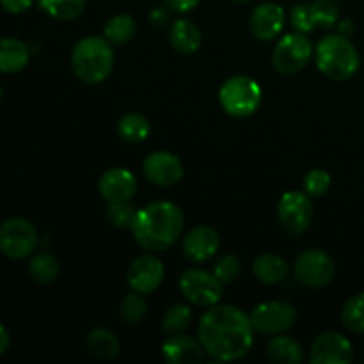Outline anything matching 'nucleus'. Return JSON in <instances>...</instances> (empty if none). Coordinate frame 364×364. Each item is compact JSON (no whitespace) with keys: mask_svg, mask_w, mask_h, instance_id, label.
<instances>
[{"mask_svg":"<svg viewBox=\"0 0 364 364\" xmlns=\"http://www.w3.org/2000/svg\"><path fill=\"white\" fill-rule=\"evenodd\" d=\"M169 41L176 52L183 53V55H192L201 46V31L198 25L187 18H180L174 21L169 28Z\"/></svg>","mask_w":364,"mask_h":364,"instance_id":"obj_19","label":"nucleus"},{"mask_svg":"<svg viewBox=\"0 0 364 364\" xmlns=\"http://www.w3.org/2000/svg\"><path fill=\"white\" fill-rule=\"evenodd\" d=\"M201 341L183 333H174L162 345V358L171 364H199L205 361Z\"/></svg>","mask_w":364,"mask_h":364,"instance_id":"obj_18","label":"nucleus"},{"mask_svg":"<svg viewBox=\"0 0 364 364\" xmlns=\"http://www.w3.org/2000/svg\"><path fill=\"white\" fill-rule=\"evenodd\" d=\"M117 132H119L123 141L132 142V144H139V142H144L149 137V134H151V123L142 114L130 112L121 117L119 123H117Z\"/></svg>","mask_w":364,"mask_h":364,"instance_id":"obj_24","label":"nucleus"},{"mask_svg":"<svg viewBox=\"0 0 364 364\" xmlns=\"http://www.w3.org/2000/svg\"><path fill=\"white\" fill-rule=\"evenodd\" d=\"M252 329L259 334H269V336H277L291 327L297 322V309L294 304L283 301H269L256 306L251 313Z\"/></svg>","mask_w":364,"mask_h":364,"instance_id":"obj_9","label":"nucleus"},{"mask_svg":"<svg viewBox=\"0 0 364 364\" xmlns=\"http://www.w3.org/2000/svg\"><path fill=\"white\" fill-rule=\"evenodd\" d=\"M354 358L352 343L336 331H326L313 340L309 363L313 364H348Z\"/></svg>","mask_w":364,"mask_h":364,"instance_id":"obj_12","label":"nucleus"},{"mask_svg":"<svg viewBox=\"0 0 364 364\" xmlns=\"http://www.w3.org/2000/svg\"><path fill=\"white\" fill-rule=\"evenodd\" d=\"M146 313H148V304H146L142 294L132 290V294L124 295L119 306V316L124 323L137 326L144 320Z\"/></svg>","mask_w":364,"mask_h":364,"instance_id":"obj_29","label":"nucleus"},{"mask_svg":"<svg viewBox=\"0 0 364 364\" xmlns=\"http://www.w3.org/2000/svg\"><path fill=\"white\" fill-rule=\"evenodd\" d=\"M137 34V23L130 14H116L107 21L103 28V36L112 45H127Z\"/></svg>","mask_w":364,"mask_h":364,"instance_id":"obj_25","label":"nucleus"},{"mask_svg":"<svg viewBox=\"0 0 364 364\" xmlns=\"http://www.w3.org/2000/svg\"><path fill=\"white\" fill-rule=\"evenodd\" d=\"M267 358L274 364H301L304 361V348L294 338L277 334L267 345Z\"/></svg>","mask_w":364,"mask_h":364,"instance_id":"obj_22","label":"nucleus"},{"mask_svg":"<svg viewBox=\"0 0 364 364\" xmlns=\"http://www.w3.org/2000/svg\"><path fill=\"white\" fill-rule=\"evenodd\" d=\"M194 320V313L187 304H174L166 311L162 318V329L166 333H183L191 327Z\"/></svg>","mask_w":364,"mask_h":364,"instance_id":"obj_31","label":"nucleus"},{"mask_svg":"<svg viewBox=\"0 0 364 364\" xmlns=\"http://www.w3.org/2000/svg\"><path fill=\"white\" fill-rule=\"evenodd\" d=\"M277 220L290 235H302L313 223V201L306 192L288 191L277 205Z\"/></svg>","mask_w":364,"mask_h":364,"instance_id":"obj_11","label":"nucleus"},{"mask_svg":"<svg viewBox=\"0 0 364 364\" xmlns=\"http://www.w3.org/2000/svg\"><path fill=\"white\" fill-rule=\"evenodd\" d=\"M309 7L316 28H333L340 23V6L336 0H313Z\"/></svg>","mask_w":364,"mask_h":364,"instance_id":"obj_30","label":"nucleus"},{"mask_svg":"<svg viewBox=\"0 0 364 364\" xmlns=\"http://www.w3.org/2000/svg\"><path fill=\"white\" fill-rule=\"evenodd\" d=\"M71 70L85 84H102L114 70L112 43L103 36L82 38L71 52Z\"/></svg>","mask_w":364,"mask_h":364,"instance_id":"obj_3","label":"nucleus"},{"mask_svg":"<svg viewBox=\"0 0 364 364\" xmlns=\"http://www.w3.org/2000/svg\"><path fill=\"white\" fill-rule=\"evenodd\" d=\"M31 60L28 46L18 38H0V73L13 75L25 70Z\"/></svg>","mask_w":364,"mask_h":364,"instance_id":"obj_21","label":"nucleus"},{"mask_svg":"<svg viewBox=\"0 0 364 364\" xmlns=\"http://www.w3.org/2000/svg\"><path fill=\"white\" fill-rule=\"evenodd\" d=\"M142 173L146 180L156 187H173L183 178V164L174 153L153 151L142 162Z\"/></svg>","mask_w":364,"mask_h":364,"instance_id":"obj_13","label":"nucleus"},{"mask_svg":"<svg viewBox=\"0 0 364 364\" xmlns=\"http://www.w3.org/2000/svg\"><path fill=\"white\" fill-rule=\"evenodd\" d=\"M284 9L276 2H263L249 16V31L259 41L277 38L284 27Z\"/></svg>","mask_w":364,"mask_h":364,"instance_id":"obj_16","label":"nucleus"},{"mask_svg":"<svg viewBox=\"0 0 364 364\" xmlns=\"http://www.w3.org/2000/svg\"><path fill=\"white\" fill-rule=\"evenodd\" d=\"M85 347H87V350L95 358L105 359V361L116 358L121 350L119 340L116 338V334L109 329H103V327L92 329L87 334V338H85Z\"/></svg>","mask_w":364,"mask_h":364,"instance_id":"obj_23","label":"nucleus"},{"mask_svg":"<svg viewBox=\"0 0 364 364\" xmlns=\"http://www.w3.org/2000/svg\"><path fill=\"white\" fill-rule=\"evenodd\" d=\"M290 21L291 27L297 32H302V34H308V32L315 31V21H313L311 7L309 4H297V6L291 7L290 11Z\"/></svg>","mask_w":364,"mask_h":364,"instance_id":"obj_35","label":"nucleus"},{"mask_svg":"<svg viewBox=\"0 0 364 364\" xmlns=\"http://www.w3.org/2000/svg\"><path fill=\"white\" fill-rule=\"evenodd\" d=\"M0 100H2V85H0Z\"/></svg>","mask_w":364,"mask_h":364,"instance_id":"obj_42","label":"nucleus"},{"mask_svg":"<svg viewBox=\"0 0 364 364\" xmlns=\"http://www.w3.org/2000/svg\"><path fill=\"white\" fill-rule=\"evenodd\" d=\"M135 242L149 252L167 251L183 231V212L171 201H155L137 210L130 226Z\"/></svg>","mask_w":364,"mask_h":364,"instance_id":"obj_2","label":"nucleus"},{"mask_svg":"<svg viewBox=\"0 0 364 364\" xmlns=\"http://www.w3.org/2000/svg\"><path fill=\"white\" fill-rule=\"evenodd\" d=\"M135 213L137 210L130 205V201L127 203H109V208H107V219L112 226L124 230V228H130L132 223L135 219Z\"/></svg>","mask_w":364,"mask_h":364,"instance_id":"obj_32","label":"nucleus"},{"mask_svg":"<svg viewBox=\"0 0 364 364\" xmlns=\"http://www.w3.org/2000/svg\"><path fill=\"white\" fill-rule=\"evenodd\" d=\"M137 188V176L124 167H112L98 180V191L107 203L132 201Z\"/></svg>","mask_w":364,"mask_h":364,"instance_id":"obj_15","label":"nucleus"},{"mask_svg":"<svg viewBox=\"0 0 364 364\" xmlns=\"http://www.w3.org/2000/svg\"><path fill=\"white\" fill-rule=\"evenodd\" d=\"M164 276H166L164 263L156 258L155 252H149L132 262V265L128 267L127 281L132 290L146 295L155 291L162 284Z\"/></svg>","mask_w":364,"mask_h":364,"instance_id":"obj_14","label":"nucleus"},{"mask_svg":"<svg viewBox=\"0 0 364 364\" xmlns=\"http://www.w3.org/2000/svg\"><path fill=\"white\" fill-rule=\"evenodd\" d=\"M302 183L309 198H322L331 187V174L323 169H313L306 174Z\"/></svg>","mask_w":364,"mask_h":364,"instance_id":"obj_33","label":"nucleus"},{"mask_svg":"<svg viewBox=\"0 0 364 364\" xmlns=\"http://www.w3.org/2000/svg\"><path fill=\"white\" fill-rule=\"evenodd\" d=\"M240 270H242V263L235 255L223 256V258L215 263V267H213V274H215V277L223 284L231 283V281L237 279Z\"/></svg>","mask_w":364,"mask_h":364,"instance_id":"obj_34","label":"nucleus"},{"mask_svg":"<svg viewBox=\"0 0 364 364\" xmlns=\"http://www.w3.org/2000/svg\"><path fill=\"white\" fill-rule=\"evenodd\" d=\"M199 2L201 0H164L166 7L176 11V13H188V11L196 9Z\"/></svg>","mask_w":364,"mask_h":364,"instance_id":"obj_37","label":"nucleus"},{"mask_svg":"<svg viewBox=\"0 0 364 364\" xmlns=\"http://www.w3.org/2000/svg\"><path fill=\"white\" fill-rule=\"evenodd\" d=\"M38 4L55 20H75L85 9V0H38Z\"/></svg>","mask_w":364,"mask_h":364,"instance_id":"obj_27","label":"nucleus"},{"mask_svg":"<svg viewBox=\"0 0 364 364\" xmlns=\"http://www.w3.org/2000/svg\"><path fill=\"white\" fill-rule=\"evenodd\" d=\"M34 4V0H0V6L6 13L11 14H21L28 11Z\"/></svg>","mask_w":364,"mask_h":364,"instance_id":"obj_36","label":"nucleus"},{"mask_svg":"<svg viewBox=\"0 0 364 364\" xmlns=\"http://www.w3.org/2000/svg\"><path fill=\"white\" fill-rule=\"evenodd\" d=\"M167 20H169V14L164 7H156L149 13V23L156 25V27H162L164 23H167Z\"/></svg>","mask_w":364,"mask_h":364,"instance_id":"obj_38","label":"nucleus"},{"mask_svg":"<svg viewBox=\"0 0 364 364\" xmlns=\"http://www.w3.org/2000/svg\"><path fill=\"white\" fill-rule=\"evenodd\" d=\"M315 53L311 41L302 32L287 34L277 41L272 52V66L283 75H295L308 66Z\"/></svg>","mask_w":364,"mask_h":364,"instance_id":"obj_8","label":"nucleus"},{"mask_svg":"<svg viewBox=\"0 0 364 364\" xmlns=\"http://www.w3.org/2000/svg\"><path fill=\"white\" fill-rule=\"evenodd\" d=\"M9 343H11V336L9 333H7L6 327L0 323V355L6 354L7 348H9Z\"/></svg>","mask_w":364,"mask_h":364,"instance_id":"obj_39","label":"nucleus"},{"mask_svg":"<svg viewBox=\"0 0 364 364\" xmlns=\"http://www.w3.org/2000/svg\"><path fill=\"white\" fill-rule=\"evenodd\" d=\"M316 68L334 82H345L358 73L361 66L358 48L343 34L326 36L315 48Z\"/></svg>","mask_w":364,"mask_h":364,"instance_id":"obj_4","label":"nucleus"},{"mask_svg":"<svg viewBox=\"0 0 364 364\" xmlns=\"http://www.w3.org/2000/svg\"><path fill=\"white\" fill-rule=\"evenodd\" d=\"M263 92L258 82L245 75L228 78L219 91V103L231 117H249L262 105Z\"/></svg>","mask_w":364,"mask_h":364,"instance_id":"obj_5","label":"nucleus"},{"mask_svg":"<svg viewBox=\"0 0 364 364\" xmlns=\"http://www.w3.org/2000/svg\"><path fill=\"white\" fill-rule=\"evenodd\" d=\"M39 235L34 224L23 217H13L0 224V252L11 259H23L36 251Z\"/></svg>","mask_w":364,"mask_h":364,"instance_id":"obj_6","label":"nucleus"},{"mask_svg":"<svg viewBox=\"0 0 364 364\" xmlns=\"http://www.w3.org/2000/svg\"><path fill=\"white\" fill-rule=\"evenodd\" d=\"M338 27H340V34L347 36L348 38V34H352V32H354V21L343 20V21H340V25H338Z\"/></svg>","mask_w":364,"mask_h":364,"instance_id":"obj_40","label":"nucleus"},{"mask_svg":"<svg viewBox=\"0 0 364 364\" xmlns=\"http://www.w3.org/2000/svg\"><path fill=\"white\" fill-rule=\"evenodd\" d=\"M220 237L213 228L198 226L183 238V256L192 263H205L217 255Z\"/></svg>","mask_w":364,"mask_h":364,"instance_id":"obj_17","label":"nucleus"},{"mask_svg":"<svg viewBox=\"0 0 364 364\" xmlns=\"http://www.w3.org/2000/svg\"><path fill=\"white\" fill-rule=\"evenodd\" d=\"M180 290L191 304L198 308H212L223 297V283L201 269H188L180 277Z\"/></svg>","mask_w":364,"mask_h":364,"instance_id":"obj_10","label":"nucleus"},{"mask_svg":"<svg viewBox=\"0 0 364 364\" xmlns=\"http://www.w3.org/2000/svg\"><path fill=\"white\" fill-rule=\"evenodd\" d=\"M288 272H290V267H288L287 259L272 255V252H263V255L256 256V259L252 262V274L262 284L272 287V284L283 283L288 277Z\"/></svg>","mask_w":364,"mask_h":364,"instance_id":"obj_20","label":"nucleus"},{"mask_svg":"<svg viewBox=\"0 0 364 364\" xmlns=\"http://www.w3.org/2000/svg\"><path fill=\"white\" fill-rule=\"evenodd\" d=\"M28 276L39 284H50L59 276V262L50 252H39L28 263Z\"/></svg>","mask_w":364,"mask_h":364,"instance_id":"obj_26","label":"nucleus"},{"mask_svg":"<svg viewBox=\"0 0 364 364\" xmlns=\"http://www.w3.org/2000/svg\"><path fill=\"white\" fill-rule=\"evenodd\" d=\"M341 323L350 333H364V291L345 302L341 309Z\"/></svg>","mask_w":364,"mask_h":364,"instance_id":"obj_28","label":"nucleus"},{"mask_svg":"<svg viewBox=\"0 0 364 364\" xmlns=\"http://www.w3.org/2000/svg\"><path fill=\"white\" fill-rule=\"evenodd\" d=\"M198 340L206 355L215 361L231 363L245 358L255 343V329L249 315L231 304L206 308L199 318Z\"/></svg>","mask_w":364,"mask_h":364,"instance_id":"obj_1","label":"nucleus"},{"mask_svg":"<svg viewBox=\"0 0 364 364\" xmlns=\"http://www.w3.org/2000/svg\"><path fill=\"white\" fill-rule=\"evenodd\" d=\"M336 267L333 258L320 249H308L295 258L294 274L299 284L311 290L327 287L333 281Z\"/></svg>","mask_w":364,"mask_h":364,"instance_id":"obj_7","label":"nucleus"},{"mask_svg":"<svg viewBox=\"0 0 364 364\" xmlns=\"http://www.w3.org/2000/svg\"><path fill=\"white\" fill-rule=\"evenodd\" d=\"M231 2H235V4H245V2H249V0H231Z\"/></svg>","mask_w":364,"mask_h":364,"instance_id":"obj_41","label":"nucleus"}]
</instances>
